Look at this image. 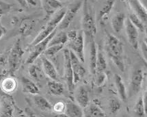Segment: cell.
I'll return each instance as SVG.
<instances>
[{"mask_svg":"<svg viewBox=\"0 0 147 117\" xmlns=\"http://www.w3.org/2000/svg\"><path fill=\"white\" fill-rule=\"evenodd\" d=\"M143 72L142 69H136L133 72L129 84V96H134L139 93L143 83Z\"/></svg>","mask_w":147,"mask_h":117,"instance_id":"10","label":"cell"},{"mask_svg":"<svg viewBox=\"0 0 147 117\" xmlns=\"http://www.w3.org/2000/svg\"><path fill=\"white\" fill-rule=\"evenodd\" d=\"M28 71H29L30 77L36 81L40 80L43 76L44 72H42L40 66L36 65V64H32L30 66Z\"/></svg>","mask_w":147,"mask_h":117,"instance_id":"31","label":"cell"},{"mask_svg":"<svg viewBox=\"0 0 147 117\" xmlns=\"http://www.w3.org/2000/svg\"><path fill=\"white\" fill-rule=\"evenodd\" d=\"M7 30L5 27H3L2 25L0 24V39L2 38L3 36L6 34Z\"/></svg>","mask_w":147,"mask_h":117,"instance_id":"40","label":"cell"},{"mask_svg":"<svg viewBox=\"0 0 147 117\" xmlns=\"http://www.w3.org/2000/svg\"><path fill=\"white\" fill-rule=\"evenodd\" d=\"M46 18H50L62 8V3L59 0H40Z\"/></svg>","mask_w":147,"mask_h":117,"instance_id":"13","label":"cell"},{"mask_svg":"<svg viewBox=\"0 0 147 117\" xmlns=\"http://www.w3.org/2000/svg\"><path fill=\"white\" fill-rule=\"evenodd\" d=\"M134 113L138 117H144L146 114V106H145L143 96H140L136 102L134 109Z\"/></svg>","mask_w":147,"mask_h":117,"instance_id":"29","label":"cell"},{"mask_svg":"<svg viewBox=\"0 0 147 117\" xmlns=\"http://www.w3.org/2000/svg\"><path fill=\"white\" fill-rule=\"evenodd\" d=\"M122 104L121 101L117 98H112L110 101V109L112 114H115L121 108Z\"/></svg>","mask_w":147,"mask_h":117,"instance_id":"34","label":"cell"},{"mask_svg":"<svg viewBox=\"0 0 147 117\" xmlns=\"http://www.w3.org/2000/svg\"><path fill=\"white\" fill-rule=\"evenodd\" d=\"M35 27V21L33 19L27 18L21 21L19 26V34L23 37H28L33 31Z\"/></svg>","mask_w":147,"mask_h":117,"instance_id":"22","label":"cell"},{"mask_svg":"<svg viewBox=\"0 0 147 117\" xmlns=\"http://www.w3.org/2000/svg\"><path fill=\"white\" fill-rule=\"evenodd\" d=\"M21 84H22L23 91L24 93L33 95L40 94V90H39L38 86L33 81L30 79H28V77H22Z\"/></svg>","mask_w":147,"mask_h":117,"instance_id":"19","label":"cell"},{"mask_svg":"<svg viewBox=\"0 0 147 117\" xmlns=\"http://www.w3.org/2000/svg\"><path fill=\"white\" fill-rule=\"evenodd\" d=\"M12 8V5L11 3L3 1H0V16L8 13L11 10Z\"/></svg>","mask_w":147,"mask_h":117,"instance_id":"35","label":"cell"},{"mask_svg":"<svg viewBox=\"0 0 147 117\" xmlns=\"http://www.w3.org/2000/svg\"><path fill=\"white\" fill-rule=\"evenodd\" d=\"M53 117H69L65 113H58V114L53 115Z\"/></svg>","mask_w":147,"mask_h":117,"instance_id":"42","label":"cell"},{"mask_svg":"<svg viewBox=\"0 0 147 117\" xmlns=\"http://www.w3.org/2000/svg\"><path fill=\"white\" fill-rule=\"evenodd\" d=\"M125 31H126L127 38H128L129 43H130L133 48L137 49L138 47V30L132 24L128 17L125 19Z\"/></svg>","mask_w":147,"mask_h":117,"instance_id":"11","label":"cell"},{"mask_svg":"<svg viewBox=\"0 0 147 117\" xmlns=\"http://www.w3.org/2000/svg\"><path fill=\"white\" fill-rule=\"evenodd\" d=\"M65 10L66 8H62L58 11L55 12L53 16H51V19L47 23L45 27L42 29V31L36 36V37L29 45L30 49H31L32 47L34 46L38 43L40 42L41 41L43 40L47 37H48L51 32H53L55 30H56L59 23H60L62 18H63L64 14L65 13Z\"/></svg>","mask_w":147,"mask_h":117,"instance_id":"4","label":"cell"},{"mask_svg":"<svg viewBox=\"0 0 147 117\" xmlns=\"http://www.w3.org/2000/svg\"><path fill=\"white\" fill-rule=\"evenodd\" d=\"M75 100L80 107L84 108L90 103L88 92L84 86H80L75 93Z\"/></svg>","mask_w":147,"mask_h":117,"instance_id":"18","label":"cell"},{"mask_svg":"<svg viewBox=\"0 0 147 117\" xmlns=\"http://www.w3.org/2000/svg\"><path fill=\"white\" fill-rule=\"evenodd\" d=\"M47 87L50 94L53 96H61L64 91V85L58 81L51 80L47 82Z\"/></svg>","mask_w":147,"mask_h":117,"instance_id":"25","label":"cell"},{"mask_svg":"<svg viewBox=\"0 0 147 117\" xmlns=\"http://www.w3.org/2000/svg\"><path fill=\"white\" fill-rule=\"evenodd\" d=\"M17 88V82L15 78L8 77L1 81V89L7 94L13 93Z\"/></svg>","mask_w":147,"mask_h":117,"instance_id":"24","label":"cell"},{"mask_svg":"<svg viewBox=\"0 0 147 117\" xmlns=\"http://www.w3.org/2000/svg\"><path fill=\"white\" fill-rule=\"evenodd\" d=\"M141 49H142V53L143 57H144L145 60L146 61V59H147V43H146V39H145L144 41H143V42L142 43Z\"/></svg>","mask_w":147,"mask_h":117,"instance_id":"37","label":"cell"},{"mask_svg":"<svg viewBox=\"0 0 147 117\" xmlns=\"http://www.w3.org/2000/svg\"><path fill=\"white\" fill-rule=\"evenodd\" d=\"M15 1H17L21 7H23V8H28V6H29L28 5V3H27L26 0H15Z\"/></svg>","mask_w":147,"mask_h":117,"instance_id":"38","label":"cell"},{"mask_svg":"<svg viewBox=\"0 0 147 117\" xmlns=\"http://www.w3.org/2000/svg\"><path fill=\"white\" fill-rule=\"evenodd\" d=\"M68 41L67 34L63 30H60V32H57L55 35L51 38L50 40L48 46L56 45H65ZM47 46V47H48Z\"/></svg>","mask_w":147,"mask_h":117,"instance_id":"28","label":"cell"},{"mask_svg":"<svg viewBox=\"0 0 147 117\" xmlns=\"http://www.w3.org/2000/svg\"><path fill=\"white\" fill-rule=\"evenodd\" d=\"M41 61H42V69H43L44 73L47 76H48L51 80L58 81V74L55 69L54 65L52 64V62L49 59L47 58L46 57H41Z\"/></svg>","mask_w":147,"mask_h":117,"instance_id":"15","label":"cell"},{"mask_svg":"<svg viewBox=\"0 0 147 117\" xmlns=\"http://www.w3.org/2000/svg\"><path fill=\"white\" fill-rule=\"evenodd\" d=\"M34 117H35V116H34Z\"/></svg>","mask_w":147,"mask_h":117,"instance_id":"46","label":"cell"},{"mask_svg":"<svg viewBox=\"0 0 147 117\" xmlns=\"http://www.w3.org/2000/svg\"><path fill=\"white\" fill-rule=\"evenodd\" d=\"M59 1H61V0H59Z\"/></svg>","mask_w":147,"mask_h":117,"instance_id":"45","label":"cell"},{"mask_svg":"<svg viewBox=\"0 0 147 117\" xmlns=\"http://www.w3.org/2000/svg\"><path fill=\"white\" fill-rule=\"evenodd\" d=\"M64 45H56L48 46L44 51V54L47 56H53L58 53L59 51L62 50L64 48Z\"/></svg>","mask_w":147,"mask_h":117,"instance_id":"33","label":"cell"},{"mask_svg":"<svg viewBox=\"0 0 147 117\" xmlns=\"http://www.w3.org/2000/svg\"><path fill=\"white\" fill-rule=\"evenodd\" d=\"M107 68V62L103 53L101 51H97L96 63V71L102 72L105 71Z\"/></svg>","mask_w":147,"mask_h":117,"instance_id":"32","label":"cell"},{"mask_svg":"<svg viewBox=\"0 0 147 117\" xmlns=\"http://www.w3.org/2000/svg\"><path fill=\"white\" fill-rule=\"evenodd\" d=\"M125 19H126V16L123 12H118L112 17L111 24H112L113 30L116 33H120L123 30L125 25Z\"/></svg>","mask_w":147,"mask_h":117,"instance_id":"21","label":"cell"},{"mask_svg":"<svg viewBox=\"0 0 147 117\" xmlns=\"http://www.w3.org/2000/svg\"><path fill=\"white\" fill-rule=\"evenodd\" d=\"M83 12L82 17V32L87 37L93 38L96 34V28L95 15L92 6L89 3L88 0H84Z\"/></svg>","mask_w":147,"mask_h":117,"instance_id":"2","label":"cell"},{"mask_svg":"<svg viewBox=\"0 0 147 117\" xmlns=\"http://www.w3.org/2000/svg\"><path fill=\"white\" fill-rule=\"evenodd\" d=\"M114 79H115L116 89H117L118 93L119 94V96L121 97V100L123 101H126L127 99V95L126 92V88H125L123 79H122L121 75H119L118 74L115 75Z\"/></svg>","mask_w":147,"mask_h":117,"instance_id":"27","label":"cell"},{"mask_svg":"<svg viewBox=\"0 0 147 117\" xmlns=\"http://www.w3.org/2000/svg\"><path fill=\"white\" fill-rule=\"evenodd\" d=\"M70 58L72 66L73 83L75 85L83 79L86 74V69L84 67L82 62L72 51H70Z\"/></svg>","mask_w":147,"mask_h":117,"instance_id":"9","label":"cell"},{"mask_svg":"<svg viewBox=\"0 0 147 117\" xmlns=\"http://www.w3.org/2000/svg\"><path fill=\"white\" fill-rule=\"evenodd\" d=\"M96 55H97V49H96V43L91 38L89 43V66L90 72L92 74L96 73Z\"/></svg>","mask_w":147,"mask_h":117,"instance_id":"16","label":"cell"},{"mask_svg":"<svg viewBox=\"0 0 147 117\" xmlns=\"http://www.w3.org/2000/svg\"><path fill=\"white\" fill-rule=\"evenodd\" d=\"M0 89H1V79H0Z\"/></svg>","mask_w":147,"mask_h":117,"instance_id":"43","label":"cell"},{"mask_svg":"<svg viewBox=\"0 0 147 117\" xmlns=\"http://www.w3.org/2000/svg\"><path fill=\"white\" fill-rule=\"evenodd\" d=\"M28 6H36L38 3L39 0H26Z\"/></svg>","mask_w":147,"mask_h":117,"instance_id":"39","label":"cell"},{"mask_svg":"<svg viewBox=\"0 0 147 117\" xmlns=\"http://www.w3.org/2000/svg\"><path fill=\"white\" fill-rule=\"evenodd\" d=\"M126 1L134 11V13L136 14L146 25L147 21L146 8L141 2L140 0H126Z\"/></svg>","mask_w":147,"mask_h":117,"instance_id":"12","label":"cell"},{"mask_svg":"<svg viewBox=\"0 0 147 117\" xmlns=\"http://www.w3.org/2000/svg\"><path fill=\"white\" fill-rule=\"evenodd\" d=\"M104 79H105V75H100L98 77L97 80H96V84H97L98 85H101L102 83L104 82Z\"/></svg>","mask_w":147,"mask_h":117,"instance_id":"41","label":"cell"},{"mask_svg":"<svg viewBox=\"0 0 147 117\" xmlns=\"http://www.w3.org/2000/svg\"><path fill=\"white\" fill-rule=\"evenodd\" d=\"M116 2V0H105L103 6L98 12V19L101 23L105 21L108 17L109 14L112 11L113 7L114 6V3Z\"/></svg>","mask_w":147,"mask_h":117,"instance_id":"23","label":"cell"},{"mask_svg":"<svg viewBox=\"0 0 147 117\" xmlns=\"http://www.w3.org/2000/svg\"><path fill=\"white\" fill-rule=\"evenodd\" d=\"M84 117H105V113L98 105L94 103L88 104L83 111Z\"/></svg>","mask_w":147,"mask_h":117,"instance_id":"17","label":"cell"},{"mask_svg":"<svg viewBox=\"0 0 147 117\" xmlns=\"http://www.w3.org/2000/svg\"><path fill=\"white\" fill-rule=\"evenodd\" d=\"M64 55V78L67 84L68 89L70 92L74 90L75 84L73 83V75L71 66V58H70V51L65 49L63 51Z\"/></svg>","mask_w":147,"mask_h":117,"instance_id":"8","label":"cell"},{"mask_svg":"<svg viewBox=\"0 0 147 117\" xmlns=\"http://www.w3.org/2000/svg\"><path fill=\"white\" fill-rule=\"evenodd\" d=\"M34 102L37 108L42 111H49L52 109L51 104L44 97L41 96L40 94L35 95L33 97Z\"/></svg>","mask_w":147,"mask_h":117,"instance_id":"26","label":"cell"},{"mask_svg":"<svg viewBox=\"0 0 147 117\" xmlns=\"http://www.w3.org/2000/svg\"><path fill=\"white\" fill-rule=\"evenodd\" d=\"M65 112L69 117H84L82 108L72 101H69L66 103Z\"/></svg>","mask_w":147,"mask_h":117,"instance_id":"20","label":"cell"},{"mask_svg":"<svg viewBox=\"0 0 147 117\" xmlns=\"http://www.w3.org/2000/svg\"><path fill=\"white\" fill-rule=\"evenodd\" d=\"M106 51L108 56L121 72L125 69L123 57V44L117 37L107 32Z\"/></svg>","mask_w":147,"mask_h":117,"instance_id":"1","label":"cell"},{"mask_svg":"<svg viewBox=\"0 0 147 117\" xmlns=\"http://www.w3.org/2000/svg\"><path fill=\"white\" fill-rule=\"evenodd\" d=\"M24 52V50L21 47V40L18 39L13 45L8 54V64L10 74H14L19 69Z\"/></svg>","mask_w":147,"mask_h":117,"instance_id":"5","label":"cell"},{"mask_svg":"<svg viewBox=\"0 0 147 117\" xmlns=\"http://www.w3.org/2000/svg\"><path fill=\"white\" fill-rule=\"evenodd\" d=\"M52 108L57 113H64L65 112L66 103L62 101H58L55 103L54 106H52Z\"/></svg>","mask_w":147,"mask_h":117,"instance_id":"36","label":"cell"},{"mask_svg":"<svg viewBox=\"0 0 147 117\" xmlns=\"http://www.w3.org/2000/svg\"><path fill=\"white\" fill-rule=\"evenodd\" d=\"M57 30H55L53 32H51L50 34L45 39L42 40L40 42L38 43L34 46H33L31 48V52H30L29 56L26 60V64H33L35 62L36 60L38 57L42 53H44L45 50L47 47L48 44H49L50 40L51 38L55 35L56 33Z\"/></svg>","mask_w":147,"mask_h":117,"instance_id":"7","label":"cell"},{"mask_svg":"<svg viewBox=\"0 0 147 117\" xmlns=\"http://www.w3.org/2000/svg\"><path fill=\"white\" fill-rule=\"evenodd\" d=\"M128 18L131 22L132 23V24L138 30V31H140L141 32H145V30H146V25L142 21L141 19L136 14H134V12L129 14Z\"/></svg>","mask_w":147,"mask_h":117,"instance_id":"30","label":"cell"},{"mask_svg":"<svg viewBox=\"0 0 147 117\" xmlns=\"http://www.w3.org/2000/svg\"><path fill=\"white\" fill-rule=\"evenodd\" d=\"M1 16H0V19H1Z\"/></svg>","mask_w":147,"mask_h":117,"instance_id":"44","label":"cell"},{"mask_svg":"<svg viewBox=\"0 0 147 117\" xmlns=\"http://www.w3.org/2000/svg\"><path fill=\"white\" fill-rule=\"evenodd\" d=\"M14 106L8 97H4L0 101V117H13Z\"/></svg>","mask_w":147,"mask_h":117,"instance_id":"14","label":"cell"},{"mask_svg":"<svg viewBox=\"0 0 147 117\" xmlns=\"http://www.w3.org/2000/svg\"><path fill=\"white\" fill-rule=\"evenodd\" d=\"M68 37V45L71 51L78 56L82 63L85 62L84 57V32L77 30H71L66 33Z\"/></svg>","mask_w":147,"mask_h":117,"instance_id":"3","label":"cell"},{"mask_svg":"<svg viewBox=\"0 0 147 117\" xmlns=\"http://www.w3.org/2000/svg\"><path fill=\"white\" fill-rule=\"evenodd\" d=\"M82 3H83V1L78 0V1H74L73 3H71L68 6L67 9H66L63 18L57 27L59 30H64L69 28L76 14L78 13L79 10L82 8Z\"/></svg>","mask_w":147,"mask_h":117,"instance_id":"6","label":"cell"}]
</instances>
